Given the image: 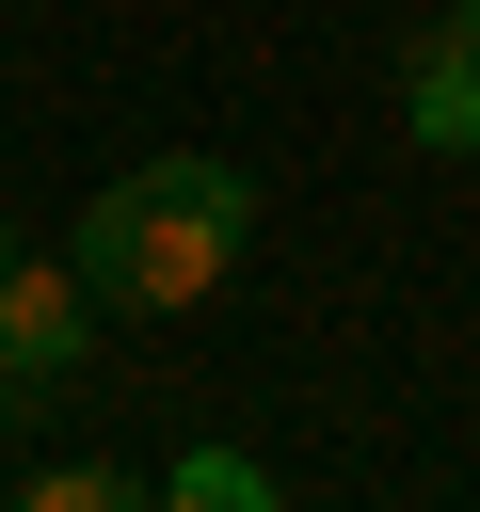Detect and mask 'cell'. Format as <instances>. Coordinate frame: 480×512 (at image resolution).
<instances>
[{"label":"cell","instance_id":"obj_1","mask_svg":"<svg viewBox=\"0 0 480 512\" xmlns=\"http://www.w3.org/2000/svg\"><path fill=\"white\" fill-rule=\"evenodd\" d=\"M240 240H256V176L240 160H144V176H112L80 208V288L112 320H176V304H208L240 272Z\"/></svg>","mask_w":480,"mask_h":512},{"label":"cell","instance_id":"obj_2","mask_svg":"<svg viewBox=\"0 0 480 512\" xmlns=\"http://www.w3.org/2000/svg\"><path fill=\"white\" fill-rule=\"evenodd\" d=\"M96 320H112V304L80 288V256H64V272H48V256H16V272H0V368H16V384L80 368V336H96Z\"/></svg>","mask_w":480,"mask_h":512},{"label":"cell","instance_id":"obj_3","mask_svg":"<svg viewBox=\"0 0 480 512\" xmlns=\"http://www.w3.org/2000/svg\"><path fill=\"white\" fill-rule=\"evenodd\" d=\"M400 96H416V144H464V160H480V32H464V16L400 64Z\"/></svg>","mask_w":480,"mask_h":512},{"label":"cell","instance_id":"obj_4","mask_svg":"<svg viewBox=\"0 0 480 512\" xmlns=\"http://www.w3.org/2000/svg\"><path fill=\"white\" fill-rule=\"evenodd\" d=\"M160 512H272V464H240V448H176V464H160Z\"/></svg>","mask_w":480,"mask_h":512},{"label":"cell","instance_id":"obj_5","mask_svg":"<svg viewBox=\"0 0 480 512\" xmlns=\"http://www.w3.org/2000/svg\"><path fill=\"white\" fill-rule=\"evenodd\" d=\"M128 496H160L144 464H32V512H128Z\"/></svg>","mask_w":480,"mask_h":512},{"label":"cell","instance_id":"obj_6","mask_svg":"<svg viewBox=\"0 0 480 512\" xmlns=\"http://www.w3.org/2000/svg\"><path fill=\"white\" fill-rule=\"evenodd\" d=\"M448 16H464V32H480V0H448Z\"/></svg>","mask_w":480,"mask_h":512},{"label":"cell","instance_id":"obj_7","mask_svg":"<svg viewBox=\"0 0 480 512\" xmlns=\"http://www.w3.org/2000/svg\"><path fill=\"white\" fill-rule=\"evenodd\" d=\"M0 272H16V224H0Z\"/></svg>","mask_w":480,"mask_h":512},{"label":"cell","instance_id":"obj_8","mask_svg":"<svg viewBox=\"0 0 480 512\" xmlns=\"http://www.w3.org/2000/svg\"><path fill=\"white\" fill-rule=\"evenodd\" d=\"M0 416H16V368H0Z\"/></svg>","mask_w":480,"mask_h":512}]
</instances>
